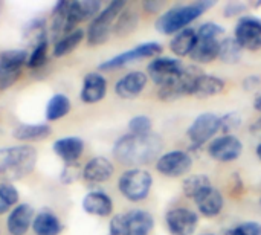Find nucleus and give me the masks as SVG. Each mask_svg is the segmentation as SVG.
<instances>
[{
  "mask_svg": "<svg viewBox=\"0 0 261 235\" xmlns=\"http://www.w3.org/2000/svg\"><path fill=\"white\" fill-rule=\"evenodd\" d=\"M153 187V177L147 170L128 168L118 179L119 193L130 202L138 203L148 197Z\"/></svg>",
  "mask_w": 261,
  "mask_h": 235,
  "instance_id": "39448f33",
  "label": "nucleus"
},
{
  "mask_svg": "<svg viewBox=\"0 0 261 235\" xmlns=\"http://www.w3.org/2000/svg\"><path fill=\"white\" fill-rule=\"evenodd\" d=\"M80 176L83 177V170H80V167H78L76 164H67V165L64 167L63 174H61V180H63L66 185H69V184L75 182Z\"/></svg>",
  "mask_w": 261,
  "mask_h": 235,
  "instance_id": "79ce46f5",
  "label": "nucleus"
},
{
  "mask_svg": "<svg viewBox=\"0 0 261 235\" xmlns=\"http://www.w3.org/2000/svg\"><path fill=\"white\" fill-rule=\"evenodd\" d=\"M226 235H261V225L258 222H245L228 229Z\"/></svg>",
  "mask_w": 261,
  "mask_h": 235,
  "instance_id": "e433bc0d",
  "label": "nucleus"
},
{
  "mask_svg": "<svg viewBox=\"0 0 261 235\" xmlns=\"http://www.w3.org/2000/svg\"><path fill=\"white\" fill-rule=\"evenodd\" d=\"M47 49H49V41L44 40L38 44L34 46L32 52L29 54L28 57V63L26 66L31 67V69H38L41 67L46 61H47Z\"/></svg>",
  "mask_w": 261,
  "mask_h": 235,
  "instance_id": "72a5a7b5",
  "label": "nucleus"
},
{
  "mask_svg": "<svg viewBox=\"0 0 261 235\" xmlns=\"http://www.w3.org/2000/svg\"><path fill=\"white\" fill-rule=\"evenodd\" d=\"M251 132L255 138H261V118H258L252 125H251Z\"/></svg>",
  "mask_w": 261,
  "mask_h": 235,
  "instance_id": "a18cd8bd",
  "label": "nucleus"
},
{
  "mask_svg": "<svg viewBox=\"0 0 261 235\" xmlns=\"http://www.w3.org/2000/svg\"><path fill=\"white\" fill-rule=\"evenodd\" d=\"M210 187H213V184L210 177L205 174H191L182 182V191L190 199H194L196 196H199L203 190Z\"/></svg>",
  "mask_w": 261,
  "mask_h": 235,
  "instance_id": "473e14b6",
  "label": "nucleus"
},
{
  "mask_svg": "<svg viewBox=\"0 0 261 235\" xmlns=\"http://www.w3.org/2000/svg\"><path fill=\"white\" fill-rule=\"evenodd\" d=\"M254 109L261 113V89L257 92V95H255V98H254Z\"/></svg>",
  "mask_w": 261,
  "mask_h": 235,
  "instance_id": "49530a36",
  "label": "nucleus"
},
{
  "mask_svg": "<svg viewBox=\"0 0 261 235\" xmlns=\"http://www.w3.org/2000/svg\"><path fill=\"white\" fill-rule=\"evenodd\" d=\"M162 52V46L156 41H147L142 44H138L122 54H118L116 57L104 61L99 64L101 70H112V69H119L124 67L136 60H142V58H156L159 57V54Z\"/></svg>",
  "mask_w": 261,
  "mask_h": 235,
  "instance_id": "6e6552de",
  "label": "nucleus"
},
{
  "mask_svg": "<svg viewBox=\"0 0 261 235\" xmlns=\"http://www.w3.org/2000/svg\"><path fill=\"white\" fill-rule=\"evenodd\" d=\"M70 109H72L70 99L64 93H55L46 106V119L49 122L58 121L66 115H69Z\"/></svg>",
  "mask_w": 261,
  "mask_h": 235,
  "instance_id": "c85d7f7f",
  "label": "nucleus"
},
{
  "mask_svg": "<svg viewBox=\"0 0 261 235\" xmlns=\"http://www.w3.org/2000/svg\"><path fill=\"white\" fill-rule=\"evenodd\" d=\"M37 164V150L29 145L0 148V179L5 182L28 176Z\"/></svg>",
  "mask_w": 261,
  "mask_h": 235,
  "instance_id": "7ed1b4c3",
  "label": "nucleus"
},
{
  "mask_svg": "<svg viewBox=\"0 0 261 235\" xmlns=\"http://www.w3.org/2000/svg\"><path fill=\"white\" fill-rule=\"evenodd\" d=\"M124 8H125L124 0H113L104 9L99 11V14L90 21L86 34L90 46L104 44L110 38V34L113 32V24L118 15L124 11Z\"/></svg>",
  "mask_w": 261,
  "mask_h": 235,
  "instance_id": "20e7f679",
  "label": "nucleus"
},
{
  "mask_svg": "<svg viewBox=\"0 0 261 235\" xmlns=\"http://www.w3.org/2000/svg\"><path fill=\"white\" fill-rule=\"evenodd\" d=\"M107 93V80L99 72H89L84 76L80 98L86 104H96L106 98Z\"/></svg>",
  "mask_w": 261,
  "mask_h": 235,
  "instance_id": "f3484780",
  "label": "nucleus"
},
{
  "mask_svg": "<svg viewBox=\"0 0 261 235\" xmlns=\"http://www.w3.org/2000/svg\"><path fill=\"white\" fill-rule=\"evenodd\" d=\"M52 128L47 124H21L12 132L14 139L20 142H38L49 138Z\"/></svg>",
  "mask_w": 261,
  "mask_h": 235,
  "instance_id": "cd10ccee",
  "label": "nucleus"
},
{
  "mask_svg": "<svg viewBox=\"0 0 261 235\" xmlns=\"http://www.w3.org/2000/svg\"><path fill=\"white\" fill-rule=\"evenodd\" d=\"M243 153V142L234 135H222L208 145V154L217 162H234Z\"/></svg>",
  "mask_w": 261,
  "mask_h": 235,
  "instance_id": "ddd939ff",
  "label": "nucleus"
},
{
  "mask_svg": "<svg viewBox=\"0 0 261 235\" xmlns=\"http://www.w3.org/2000/svg\"><path fill=\"white\" fill-rule=\"evenodd\" d=\"M255 153H257V158L260 159V162H261V142L257 145V148H255Z\"/></svg>",
  "mask_w": 261,
  "mask_h": 235,
  "instance_id": "09e8293b",
  "label": "nucleus"
},
{
  "mask_svg": "<svg viewBox=\"0 0 261 235\" xmlns=\"http://www.w3.org/2000/svg\"><path fill=\"white\" fill-rule=\"evenodd\" d=\"M162 6H164L162 2H154V0H148V2L144 3V9L147 12H159Z\"/></svg>",
  "mask_w": 261,
  "mask_h": 235,
  "instance_id": "c03bdc74",
  "label": "nucleus"
},
{
  "mask_svg": "<svg viewBox=\"0 0 261 235\" xmlns=\"http://www.w3.org/2000/svg\"><path fill=\"white\" fill-rule=\"evenodd\" d=\"M200 235H216V234H200Z\"/></svg>",
  "mask_w": 261,
  "mask_h": 235,
  "instance_id": "8fccbe9b",
  "label": "nucleus"
},
{
  "mask_svg": "<svg viewBox=\"0 0 261 235\" xmlns=\"http://www.w3.org/2000/svg\"><path fill=\"white\" fill-rule=\"evenodd\" d=\"M202 73L203 72L196 66H185L184 70L180 72V75L173 83L159 87L158 96L162 101H174L182 96H191L194 83Z\"/></svg>",
  "mask_w": 261,
  "mask_h": 235,
  "instance_id": "423d86ee",
  "label": "nucleus"
},
{
  "mask_svg": "<svg viewBox=\"0 0 261 235\" xmlns=\"http://www.w3.org/2000/svg\"><path fill=\"white\" fill-rule=\"evenodd\" d=\"M248 3L240 2V0H234V2H228L223 8V17L226 18H232L237 15H242L246 9H248Z\"/></svg>",
  "mask_w": 261,
  "mask_h": 235,
  "instance_id": "a19ab883",
  "label": "nucleus"
},
{
  "mask_svg": "<svg viewBox=\"0 0 261 235\" xmlns=\"http://www.w3.org/2000/svg\"><path fill=\"white\" fill-rule=\"evenodd\" d=\"M109 235H130L124 214H116L109 223Z\"/></svg>",
  "mask_w": 261,
  "mask_h": 235,
  "instance_id": "ea45409f",
  "label": "nucleus"
},
{
  "mask_svg": "<svg viewBox=\"0 0 261 235\" xmlns=\"http://www.w3.org/2000/svg\"><path fill=\"white\" fill-rule=\"evenodd\" d=\"M234 38L243 47V50L261 49V20L252 15H243L239 18L234 28Z\"/></svg>",
  "mask_w": 261,
  "mask_h": 235,
  "instance_id": "f8f14e48",
  "label": "nucleus"
},
{
  "mask_svg": "<svg viewBox=\"0 0 261 235\" xmlns=\"http://www.w3.org/2000/svg\"><path fill=\"white\" fill-rule=\"evenodd\" d=\"M115 173L113 164L102 156L92 158L83 168V179L89 184H104Z\"/></svg>",
  "mask_w": 261,
  "mask_h": 235,
  "instance_id": "aec40b11",
  "label": "nucleus"
},
{
  "mask_svg": "<svg viewBox=\"0 0 261 235\" xmlns=\"http://www.w3.org/2000/svg\"><path fill=\"white\" fill-rule=\"evenodd\" d=\"M138 23H139L138 12L135 9H124L118 15V18L113 24V34L118 37H125L138 28Z\"/></svg>",
  "mask_w": 261,
  "mask_h": 235,
  "instance_id": "7c9ffc66",
  "label": "nucleus"
},
{
  "mask_svg": "<svg viewBox=\"0 0 261 235\" xmlns=\"http://www.w3.org/2000/svg\"><path fill=\"white\" fill-rule=\"evenodd\" d=\"M194 203L199 210V213L203 216V217H208V219H213V217H217L223 206H225V199H223V194L214 188V187H210L206 190H203L199 196H196L194 199Z\"/></svg>",
  "mask_w": 261,
  "mask_h": 235,
  "instance_id": "6ab92c4d",
  "label": "nucleus"
},
{
  "mask_svg": "<svg viewBox=\"0 0 261 235\" xmlns=\"http://www.w3.org/2000/svg\"><path fill=\"white\" fill-rule=\"evenodd\" d=\"M124 217L130 235H150L154 228V219L145 210H130Z\"/></svg>",
  "mask_w": 261,
  "mask_h": 235,
  "instance_id": "b1692460",
  "label": "nucleus"
},
{
  "mask_svg": "<svg viewBox=\"0 0 261 235\" xmlns=\"http://www.w3.org/2000/svg\"><path fill=\"white\" fill-rule=\"evenodd\" d=\"M197 35L199 37H211V38L222 40V37L225 35V28H222L219 23L206 21V23L200 24V28L197 29Z\"/></svg>",
  "mask_w": 261,
  "mask_h": 235,
  "instance_id": "4c0bfd02",
  "label": "nucleus"
},
{
  "mask_svg": "<svg viewBox=\"0 0 261 235\" xmlns=\"http://www.w3.org/2000/svg\"><path fill=\"white\" fill-rule=\"evenodd\" d=\"M165 223L171 235H193L199 226V216L188 208L177 206L167 213Z\"/></svg>",
  "mask_w": 261,
  "mask_h": 235,
  "instance_id": "4468645a",
  "label": "nucleus"
},
{
  "mask_svg": "<svg viewBox=\"0 0 261 235\" xmlns=\"http://www.w3.org/2000/svg\"><path fill=\"white\" fill-rule=\"evenodd\" d=\"M196 43L197 31H194L193 28H187L174 34V37L170 40V49L176 57H190Z\"/></svg>",
  "mask_w": 261,
  "mask_h": 235,
  "instance_id": "a878e982",
  "label": "nucleus"
},
{
  "mask_svg": "<svg viewBox=\"0 0 261 235\" xmlns=\"http://www.w3.org/2000/svg\"><path fill=\"white\" fill-rule=\"evenodd\" d=\"M213 0H199L190 5H176L162 12L156 20V29L165 35H174L196 21L206 9L214 6Z\"/></svg>",
  "mask_w": 261,
  "mask_h": 235,
  "instance_id": "f03ea898",
  "label": "nucleus"
},
{
  "mask_svg": "<svg viewBox=\"0 0 261 235\" xmlns=\"http://www.w3.org/2000/svg\"><path fill=\"white\" fill-rule=\"evenodd\" d=\"M147 83H148L147 73L141 70H133V72L125 73L116 81L115 93L122 99H135L144 92Z\"/></svg>",
  "mask_w": 261,
  "mask_h": 235,
  "instance_id": "dca6fc26",
  "label": "nucleus"
},
{
  "mask_svg": "<svg viewBox=\"0 0 261 235\" xmlns=\"http://www.w3.org/2000/svg\"><path fill=\"white\" fill-rule=\"evenodd\" d=\"M260 205H261V200H260Z\"/></svg>",
  "mask_w": 261,
  "mask_h": 235,
  "instance_id": "3c124183",
  "label": "nucleus"
},
{
  "mask_svg": "<svg viewBox=\"0 0 261 235\" xmlns=\"http://www.w3.org/2000/svg\"><path fill=\"white\" fill-rule=\"evenodd\" d=\"M101 11L99 0H73L67 5L66 17V32H72L83 21L93 20Z\"/></svg>",
  "mask_w": 261,
  "mask_h": 235,
  "instance_id": "2eb2a0df",
  "label": "nucleus"
},
{
  "mask_svg": "<svg viewBox=\"0 0 261 235\" xmlns=\"http://www.w3.org/2000/svg\"><path fill=\"white\" fill-rule=\"evenodd\" d=\"M54 153L67 165V164H76L78 159L84 153V142L83 139L76 136H67L57 139L52 145Z\"/></svg>",
  "mask_w": 261,
  "mask_h": 235,
  "instance_id": "412c9836",
  "label": "nucleus"
},
{
  "mask_svg": "<svg viewBox=\"0 0 261 235\" xmlns=\"http://www.w3.org/2000/svg\"><path fill=\"white\" fill-rule=\"evenodd\" d=\"M193 159L184 150H171L161 154L156 161V170L165 177H180L191 171Z\"/></svg>",
  "mask_w": 261,
  "mask_h": 235,
  "instance_id": "9b49d317",
  "label": "nucleus"
},
{
  "mask_svg": "<svg viewBox=\"0 0 261 235\" xmlns=\"http://www.w3.org/2000/svg\"><path fill=\"white\" fill-rule=\"evenodd\" d=\"M28 57L29 54L24 49H9L0 54V90L9 89L18 80Z\"/></svg>",
  "mask_w": 261,
  "mask_h": 235,
  "instance_id": "0eeeda50",
  "label": "nucleus"
},
{
  "mask_svg": "<svg viewBox=\"0 0 261 235\" xmlns=\"http://www.w3.org/2000/svg\"><path fill=\"white\" fill-rule=\"evenodd\" d=\"M243 57V47L237 43L234 37H225L220 41L219 49V60L226 64H236Z\"/></svg>",
  "mask_w": 261,
  "mask_h": 235,
  "instance_id": "2f4dec72",
  "label": "nucleus"
},
{
  "mask_svg": "<svg viewBox=\"0 0 261 235\" xmlns=\"http://www.w3.org/2000/svg\"><path fill=\"white\" fill-rule=\"evenodd\" d=\"M222 40L197 35V43L190 55L191 60L196 63H200V64H208V63L214 61L216 58H219V49H220Z\"/></svg>",
  "mask_w": 261,
  "mask_h": 235,
  "instance_id": "5701e85b",
  "label": "nucleus"
},
{
  "mask_svg": "<svg viewBox=\"0 0 261 235\" xmlns=\"http://www.w3.org/2000/svg\"><path fill=\"white\" fill-rule=\"evenodd\" d=\"M32 231L35 235H60L63 231V223L54 213L41 211L34 217Z\"/></svg>",
  "mask_w": 261,
  "mask_h": 235,
  "instance_id": "bb28decb",
  "label": "nucleus"
},
{
  "mask_svg": "<svg viewBox=\"0 0 261 235\" xmlns=\"http://www.w3.org/2000/svg\"><path fill=\"white\" fill-rule=\"evenodd\" d=\"M84 37H86V34H84L83 29H75V31L66 34L58 41H55V44H54V57L58 58V57L69 55L70 52H73L80 46V43L84 40Z\"/></svg>",
  "mask_w": 261,
  "mask_h": 235,
  "instance_id": "c756f323",
  "label": "nucleus"
},
{
  "mask_svg": "<svg viewBox=\"0 0 261 235\" xmlns=\"http://www.w3.org/2000/svg\"><path fill=\"white\" fill-rule=\"evenodd\" d=\"M225 86L226 83L216 76V75H206V73H202L196 83H194V87H193V93L191 96H197V98H208V96H214V95H219L225 90Z\"/></svg>",
  "mask_w": 261,
  "mask_h": 235,
  "instance_id": "393cba45",
  "label": "nucleus"
},
{
  "mask_svg": "<svg viewBox=\"0 0 261 235\" xmlns=\"http://www.w3.org/2000/svg\"><path fill=\"white\" fill-rule=\"evenodd\" d=\"M9 210H11V206H9V205H8V203L0 197V216H2V214H6Z\"/></svg>",
  "mask_w": 261,
  "mask_h": 235,
  "instance_id": "de8ad7c7",
  "label": "nucleus"
},
{
  "mask_svg": "<svg viewBox=\"0 0 261 235\" xmlns=\"http://www.w3.org/2000/svg\"><path fill=\"white\" fill-rule=\"evenodd\" d=\"M162 147L164 141L156 133H150L147 136H135L128 133L115 142L113 156L122 165L139 168V165L148 164L158 158Z\"/></svg>",
  "mask_w": 261,
  "mask_h": 235,
  "instance_id": "f257e3e1",
  "label": "nucleus"
},
{
  "mask_svg": "<svg viewBox=\"0 0 261 235\" xmlns=\"http://www.w3.org/2000/svg\"><path fill=\"white\" fill-rule=\"evenodd\" d=\"M242 115L237 112H229L225 116H220V132L223 135H232L237 128L242 127Z\"/></svg>",
  "mask_w": 261,
  "mask_h": 235,
  "instance_id": "c9c22d12",
  "label": "nucleus"
},
{
  "mask_svg": "<svg viewBox=\"0 0 261 235\" xmlns=\"http://www.w3.org/2000/svg\"><path fill=\"white\" fill-rule=\"evenodd\" d=\"M184 67L185 66L182 64V61L179 58L156 57L147 66V76H150L156 86L162 87V86L173 83L180 75Z\"/></svg>",
  "mask_w": 261,
  "mask_h": 235,
  "instance_id": "1a4fd4ad",
  "label": "nucleus"
},
{
  "mask_svg": "<svg viewBox=\"0 0 261 235\" xmlns=\"http://www.w3.org/2000/svg\"><path fill=\"white\" fill-rule=\"evenodd\" d=\"M220 132V116L216 113L199 115L187 130V136L193 147H202Z\"/></svg>",
  "mask_w": 261,
  "mask_h": 235,
  "instance_id": "9d476101",
  "label": "nucleus"
},
{
  "mask_svg": "<svg viewBox=\"0 0 261 235\" xmlns=\"http://www.w3.org/2000/svg\"><path fill=\"white\" fill-rule=\"evenodd\" d=\"M83 210L95 217H109L113 213V200L104 191H90L83 199Z\"/></svg>",
  "mask_w": 261,
  "mask_h": 235,
  "instance_id": "4be33fe9",
  "label": "nucleus"
},
{
  "mask_svg": "<svg viewBox=\"0 0 261 235\" xmlns=\"http://www.w3.org/2000/svg\"><path fill=\"white\" fill-rule=\"evenodd\" d=\"M243 86H245V90H255V89H258V90H260L261 78L255 76V75H251V76H248V78L245 80Z\"/></svg>",
  "mask_w": 261,
  "mask_h": 235,
  "instance_id": "37998d69",
  "label": "nucleus"
},
{
  "mask_svg": "<svg viewBox=\"0 0 261 235\" xmlns=\"http://www.w3.org/2000/svg\"><path fill=\"white\" fill-rule=\"evenodd\" d=\"M34 210L28 203H20L9 213L6 219V229L11 235H26L32 228L34 222Z\"/></svg>",
  "mask_w": 261,
  "mask_h": 235,
  "instance_id": "a211bd4d",
  "label": "nucleus"
},
{
  "mask_svg": "<svg viewBox=\"0 0 261 235\" xmlns=\"http://www.w3.org/2000/svg\"><path fill=\"white\" fill-rule=\"evenodd\" d=\"M0 197L12 208V206H17L20 194H18V190L11 182H2L0 184Z\"/></svg>",
  "mask_w": 261,
  "mask_h": 235,
  "instance_id": "58836bf2",
  "label": "nucleus"
},
{
  "mask_svg": "<svg viewBox=\"0 0 261 235\" xmlns=\"http://www.w3.org/2000/svg\"><path fill=\"white\" fill-rule=\"evenodd\" d=\"M153 130V121L145 116V115H139L130 119L128 122V133L135 135V136H147L150 135Z\"/></svg>",
  "mask_w": 261,
  "mask_h": 235,
  "instance_id": "f704fd0d",
  "label": "nucleus"
}]
</instances>
